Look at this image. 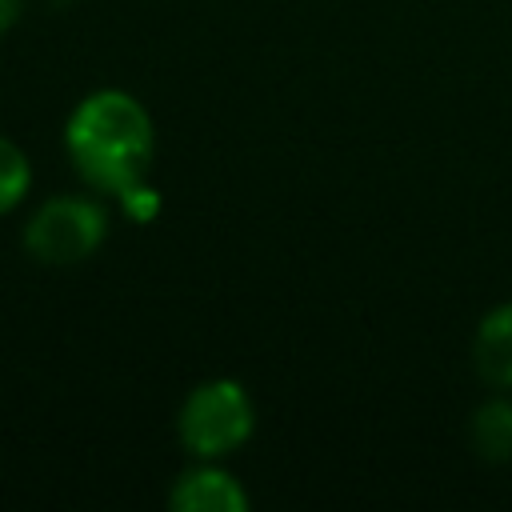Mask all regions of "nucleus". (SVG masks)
<instances>
[{
    "label": "nucleus",
    "instance_id": "nucleus-1",
    "mask_svg": "<svg viewBox=\"0 0 512 512\" xmlns=\"http://www.w3.org/2000/svg\"><path fill=\"white\" fill-rule=\"evenodd\" d=\"M64 156L88 192L116 200L124 188L148 180L156 156L152 112L128 88H92L64 120Z\"/></svg>",
    "mask_w": 512,
    "mask_h": 512
},
{
    "label": "nucleus",
    "instance_id": "nucleus-2",
    "mask_svg": "<svg viewBox=\"0 0 512 512\" xmlns=\"http://www.w3.org/2000/svg\"><path fill=\"white\" fill-rule=\"evenodd\" d=\"M256 432V400L236 376L192 384L176 408V440L192 460H228Z\"/></svg>",
    "mask_w": 512,
    "mask_h": 512
},
{
    "label": "nucleus",
    "instance_id": "nucleus-3",
    "mask_svg": "<svg viewBox=\"0 0 512 512\" xmlns=\"http://www.w3.org/2000/svg\"><path fill=\"white\" fill-rule=\"evenodd\" d=\"M112 216L96 192H60L36 204L24 220L20 244L44 268H72L96 256L108 240Z\"/></svg>",
    "mask_w": 512,
    "mask_h": 512
},
{
    "label": "nucleus",
    "instance_id": "nucleus-4",
    "mask_svg": "<svg viewBox=\"0 0 512 512\" xmlns=\"http://www.w3.org/2000/svg\"><path fill=\"white\" fill-rule=\"evenodd\" d=\"M168 508L176 512H248L252 496L224 468V460H192L168 488Z\"/></svg>",
    "mask_w": 512,
    "mask_h": 512
},
{
    "label": "nucleus",
    "instance_id": "nucleus-5",
    "mask_svg": "<svg viewBox=\"0 0 512 512\" xmlns=\"http://www.w3.org/2000/svg\"><path fill=\"white\" fill-rule=\"evenodd\" d=\"M472 364L492 392H512V300L480 316L472 336Z\"/></svg>",
    "mask_w": 512,
    "mask_h": 512
},
{
    "label": "nucleus",
    "instance_id": "nucleus-6",
    "mask_svg": "<svg viewBox=\"0 0 512 512\" xmlns=\"http://www.w3.org/2000/svg\"><path fill=\"white\" fill-rule=\"evenodd\" d=\"M468 436L480 460L508 464L512 460V392H492L468 420Z\"/></svg>",
    "mask_w": 512,
    "mask_h": 512
},
{
    "label": "nucleus",
    "instance_id": "nucleus-7",
    "mask_svg": "<svg viewBox=\"0 0 512 512\" xmlns=\"http://www.w3.org/2000/svg\"><path fill=\"white\" fill-rule=\"evenodd\" d=\"M28 192H32V160L16 140L0 136V216L16 212L28 200Z\"/></svg>",
    "mask_w": 512,
    "mask_h": 512
},
{
    "label": "nucleus",
    "instance_id": "nucleus-8",
    "mask_svg": "<svg viewBox=\"0 0 512 512\" xmlns=\"http://www.w3.org/2000/svg\"><path fill=\"white\" fill-rule=\"evenodd\" d=\"M160 204L164 200H160V192H156L152 180H140V184H132V188H124L116 196V212L124 220H132V224H152L160 216Z\"/></svg>",
    "mask_w": 512,
    "mask_h": 512
},
{
    "label": "nucleus",
    "instance_id": "nucleus-9",
    "mask_svg": "<svg viewBox=\"0 0 512 512\" xmlns=\"http://www.w3.org/2000/svg\"><path fill=\"white\" fill-rule=\"evenodd\" d=\"M20 12H24V0H0V36L12 32V24L20 20Z\"/></svg>",
    "mask_w": 512,
    "mask_h": 512
}]
</instances>
